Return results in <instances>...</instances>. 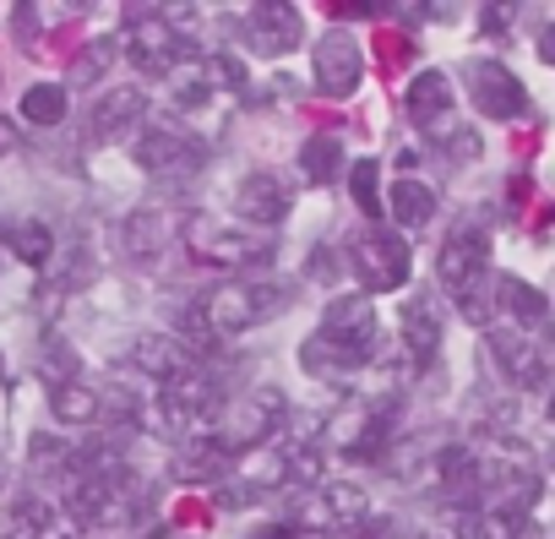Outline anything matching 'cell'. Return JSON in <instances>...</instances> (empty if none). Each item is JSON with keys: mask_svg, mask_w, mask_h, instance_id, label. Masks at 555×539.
<instances>
[{"mask_svg": "<svg viewBox=\"0 0 555 539\" xmlns=\"http://www.w3.org/2000/svg\"><path fill=\"white\" fill-rule=\"evenodd\" d=\"M376 355V306L371 295H338L322 311V328L300 344V365L322 382H344L365 371Z\"/></svg>", "mask_w": 555, "mask_h": 539, "instance_id": "cell-1", "label": "cell"}, {"mask_svg": "<svg viewBox=\"0 0 555 539\" xmlns=\"http://www.w3.org/2000/svg\"><path fill=\"white\" fill-rule=\"evenodd\" d=\"M436 279H441V290L457 300V311H463L468 322H485V317H490V311H485L490 234H485V229H474V223L452 229V234H447V245L436 251Z\"/></svg>", "mask_w": 555, "mask_h": 539, "instance_id": "cell-2", "label": "cell"}, {"mask_svg": "<svg viewBox=\"0 0 555 539\" xmlns=\"http://www.w3.org/2000/svg\"><path fill=\"white\" fill-rule=\"evenodd\" d=\"M289 300H295L289 284H278V279H267V273H250V279L218 284V290L202 300V311H207V328H212L218 338H234V333H245V328L278 317Z\"/></svg>", "mask_w": 555, "mask_h": 539, "instance_id": "cell-3", "label": "cell"}, {"mask_svg": "<svg viewBox=\"0 0 555 539\" xmlns=\"http://www.w3.org/2000/svg\"><path fill=\"white\" fill-rule=\"evenodd\" d=\"M403 110H409V120H414L436 147H447L452 158H479V137L457 120V99H452L447 72H420V77L409 82V93H403Z\"/></svg>", "mask_w": 555, "mask_h": 539, "instance_id": "cell-4", "label": "cell"}, {"mask_svg": "<svg viewBox=\"0 0 555 539\" xmlns=\"http://www.w3.org/2000/svg\"><path fill=\"white\" fill-rule=\"evenodd\" d=\"M180 240H185V251H191L196 261H207V267H234V273H245V279H250V267H267L272 251H278V240H272L267 229L212 223V218H191V223L180 229Z\"/></svg>", "mask_w": 555, "mask_h": 539, "instance_id": "cell-5", "label": "cell"}, {"mask_svg": "<svg viewBox=\"0 0 555 539\" xmlns=\"http://www.w3.org/2000/svg\"><path fill=\"white\" fill-rule=\"evenodd\" d=\"M126 55L147 77H175L185 61H196V44L169 23V12H137L126 23Z\"/></svg>", "mask_w": 555, "mask_h": 539, "instance_id": "cell-6", "label": "cell"}, {"mask_svg": "<svg viewBox=\"0 0 555 539\" xmlns=\"http://www.w3.org/2000/svg\"><path fill=\"white\" fill-rule=\"evenodd\" d=\"M278 425H284V393L261 387V393H245V398L223 403V420H218V431H212V447L234 458V452L267 447Z\"/></svg>", "mask_w": 555, "mask_h": 539, "instance_id": "cell-7", "label": "cell"}, {"mask_svg": "<svg viewBox=\"0 0 555 539\" xmlns=\"http://www.w3.org/2000/svg\"><path fill=\"white\" fill-rule=\"evenodd\" d=\"M349 267H354V279L365 284V295H392V290L409 284V245H403V234L360 229L349 240Z\"/></svg>", "mask_w": 555, "mask_h": 539, "instance_id": "cell-8", "label": "cell"}, {"mask_svg": "<svg viewBox=\"0 0 555 539\" xmlns=\"http://www.w3.org/2000/svg\"><path fill=\"white\" fill-rule=\"evenodd\" d=\"M137 164L158 180H191V175L207 169V142L196 131H185V126L158 120V126H147L137 137Z\"/></svg>", "mask_w": 555, "mask_h": 539, "instance_id": "cell-9", "label": "cell"}, {"mask_svg": "<svg viewBox=\"0 0 555 539\" xmlns=\"http://www.w3.org/2000/svg\"><path fill=\"white\" fill-rule=\"evenodd\" d=\"M463 77H468V93H474V110H479V115H490V120H517V115H528V88L517 82L512 66L479 55V61L463 66Z\"/></svg>", "mask_w": 555, "mask_h": 539, "instance_id": "cell-10", "label": "cell"}, {"mask_svg": "<svg viewBox=\"0 0 555 539\" xmlns=\"http://www.w3.org/2000/svg\"><path fill=\"white\" fill-rule=\"evenodd\" d=\"M0 539H82V528H77V517L61 501L28 490V496L12 501L7 523H0Z\"/></svg>", "mask_w": 555, "mask_h": 539, "instance_id": "cell-11", "label": "cell"}, {"mask_svg": "<svg viewBox=\"0 0 555 539\" xmlns=\"http://www.w3.org/2000/svg\"><path fill=\"white\" fill-rule=\"evenodd\" d=\"M240 34H245V44H250L256 55H289V50H300V39H306V17H300V7L272 0V7H250V12L240 17Z\"/></svg>", "mask_w": 555, "mask_h": 539, "instance_id": "cell-12", "label": "cell"}, {"mask_svg": "<svg viewBox=\"0 0 555 539\" xmlns=\"http://www.w3.org/2000/svg\"><path fill=\"white\" fill-rule=\"evenodd\" d=\"M311 61H317V88H322L327 99H349V93L360 88V77H365V55H360V44H354L344 28H333V34L311 50Z\"/></svg>", "mask_w": 555, "mask_h": 539, "instance_id": "cell-13", "label": "cell"}, {"mask_svg": "<svg viewBox=\"0 0 555 539\" xmlns=\"http://www.w3.org/2000/svg\"><path fill=\"white\" fill-rule=\"evenodd\" d=\"M131 360H137L158 387H175V382H185L191 371H202V355H196L185 338H169V333H142V338L131 344Z\"/></svg>", "mask_w": 555, "mask_h": 539, "instance_id": "cell-14", "label": "cell"}, {"mask_svg": "<svg viewBox=\"0 0 555 539\" xmlns=\"http://www.w3.org/2000/svg\"><path fill=\"white\" fill-rule=\"evenodd\" d=\"M485 344H490L495 365H501L517 387H544V382H550V355H539V349L522 338V328H490Z\"/></svg>", "mask_w": 555, "mask_h": 539, "instance_id": "cell-15", "label": "cell"}, {"mask_svg": "<svg viewBox=\"0 0 555 539\" xmlns=\"http://www.w3.org/2000/svg\"><path fill=\"white\" fill-rule=\"evenodd\" d=\"M371 506H365V490L360 485H311V496L300 501V523L306 528H349L360 523Z\"/></svg>", "mask_w": 555, "mask_h": 539, "instance_id": "cell-16", "label": "cell"}, {"mask_svg": "<svg viewBox=\"0 0 555 539\" xmlns=\"http://www.w3.org/2000/svg\"><path fill=\"white\" fill-rule=\"evenodd\" d=\"M234 207H240V218H245L250 229H267V234H272V223H284V213H289V191H284V180H278V175L256 169V175L240 180Z\"/></svg>", "mask_w": 555, "mask_h": 539, "instance_id": "cell-17", "label": "cell"}, {"mask_svg": "<svg viewBox=\"0 0 555 539\" xmlns=\"http://www.w3.org/2000/svg\"><path fill=\"white\" fill-rule=\"evenodd\" d=\"M147 115V93L142 88H109L99 104H93V115H88V131L99 137V142H120L137 120Z\"/></svg>", "mask_w": 555, "mask_h": 539, "instance_id": "cell-18", "label": "cell"}, {"mask_svg": "<svg viewBox=\"0 0 555 539\" xmlns=\"http://www.w3.org/2000/svg\"><path fill=\"white\" fill-rule=\"evenodd\" d=\"M120 251L142 267H153L164 251H169V218L164 207H137L126 223H120Z\"/></svg>", "mask_w": 555, "mask_h": 539, "instance_id": "cell-19", "label": "cell"}, {"mask_svg": "<svg viewBox=\"0 0 555 539\" xmlns=\"http://www.w3.org/2000/svg\"><path fill=\"white\" fill-rule=\"evenodd\" d=\"M403 344H409V355L420 365L436 360V349H441V311L430 306V295H414L403 306Z\"/></svg>", "mask_w": 555, "mask_h": 539, "instance_id": "cell-20", "label": "cell"}, {"mask_svg": "<svg viewBox=\"0 0 555 539\" xmlns=\"http://www.w3.org/2000/svg\"><path fill=\"white\" fill-rule=\"evenodd\" d=\"M387 207H392V223L420 229V223H430V218H436V191H430L425 180L403 175V180H392V185H387Z\"/></svg>", "mask_w": 555, "mask_h": 539, "instance_id": "cell-21", "label": "cell"}, {"mask_svg": "<svg viewBox=\"0 0 555 539\" xmlns=\"http://www.w3.org/2000/svg\"><path fill=\"white\" fill-rule=\"evenodd\" d=\"M495 300H501V311L517 328H544V317H550V300L533 284H522V279H495Z\"/></svg>", "mask_w": 555, "mask_h": 539, "instance_id": "cell-22", "label": "cell"}, {"mask_svg": "<svg viewBox=\"0 0 555 539\" xmlns=\"http://www.w3.org/2000/svg\"><path fill=\"white\" fill-rule=\"evenodd\" d=\"M50 409H55V420H66V425H93V420H104V393H93V387H82V382H55Z\"/></svg>", "mask_w": 555, "mask_h": 539, "instance_id": "cell-23", "label": "cell"}, {"mask_svg": "<svg viewBox=\"0 0 555 539\" xmlns=\"http://www.w3.org/2000/svg\"><path fill=\"white\" fill-rule=\"evenodd\" d=\"M338 164H344V142H338L333 131H322V137L300 142V175H306L311 185H327V180H338Z\"/></svg>", "mask_w": 555, "mask_h": 539, "instance_id": "cell-24", "label": "cell"}, {"mask_svg": "<svg viewBox=\"0 0 555 539\" xmlns=\"http://www.w3.org/2000/svg\"><path fill=\"white\" fill-rule=\"evenodd\" d=\"M23 120H28V126H61V120H66V88L34 82V88L23 93Z\"/></svg>", "mask_w": 555, "mask_h": 539, "instance_id": "cell-25", "label": "cell"}, {"mask_svg": "<svg viewBox=\"0 0 555 539\" xmlns=\"http://www.w3.org/2000/svg\"><path fill=\"white\" fill-rule=\"evenodd\" d=\"M7 245L17 251L23 267H44V261L55 256V234H50L44 223H17V229L7 234Z\"/></svg>", "mask_w": 555, "mask_h": 539, "instance_id": "cell-26", "label": "cell"}, {"mask_svg": "<svg viewBox=\"0 0 555 539\" xmlns=\"http://www.w3.org/2000/svg\"><path fill=\"white\" fill-rule=\"evenodd\" d=\"M376 180H382L376 158H360V164L349 169V191H354V202H360V213H365V218H382V207H387V202H382V185H376Z\"/></svg>", "mask_w": 555, "mask_h": 539, "instance_id": "cell-27", "label": "cell"}, {"mask_svg": "<svg viewBox=\"0 0 555 539\" xmlns=\"http://www.w3.org/2000/svg\"><path fill=\"white\" fill-rule=\"evenodd\" d=\"M463 539H522V517L506 512V506H485Z\"/></svg>", "mask_w": 555, "mask_h": 539, "instance_id": "cell-28", "label": "cell"}, {"mask_svg": "<svg viewBox=\"0 0 555 539\" xmlns=\"http://www.w3.org/2000/svg\"><path fill=\"white\" fill-rule=\"evenodd\" d=\"M333 539H403V523L398 517H360V523H349V528H338Z\"/></svg>", "mask_w": 555, "mask_h": 539, "instance_id": "cell-29", "label": "cell"}, {"mask_svg": "<svg viewBox=\"0 0 555 539\" xmlns=\"http://www.w3.org/2000/svg\"><path fill=\"white\" fill-rule=\"evenodd\" d=\"M109 55H115V44H93V55H88V61H77V82H93V77L109 66Z\"/></svg>", "mask_w": 555, "mask_h": 539, "instance_id": "cell-30", "label": "cell"}, {"mask_svg": "<svg viewBox=\"0 0 555 539\" xmlns=\"http://www.w3.org/2000/svg\"><path fill=\"white\" fill-rule=\"evenodd\" d=\"M245 539H300V528H289V523H261V528L245 534Z\"/></svg>", "mask_w": 555, "mask_h": 539, "instance_id": "cell-31", "label": "cell"}, {"mask_svg": "<svg viewBox=\"0 0 555 539\" xmlns=\"http://www.w3.org/2000/svg\"><path fill=\"white\" fill-rule=\"evenodd\" d=\"M539 61H544V66H555V23H544V28H539Z\"/></svg>", "mask_w": 555, "mask_h": 539, "instance_id": "cell-32", "label": "cell"}, {"mask_svg": "<svg viewBox=\"0 0 555 539\" xmlns=\"http://www.w3.org/2000/svg\"><path fill=\"white\" fill-rule=\"evenodd\" d=\"M12 142H17V126H12V120H7V115H0V153H7V147H12Z\"/></svg>", "mask_w": 555, "mask_h": 539, "instance_id": "cell-33", "label": "cell"}, {"mask_svg": "<svg viewBox=\"0 0 555 539\" xmlns=\"http://www.w3.org/2000/svg\"><path fill=\"white\" fill-rule=\"evenodd\" d=\"M550 425H555V393H550Z\"/></svg>", "mask_w": 555, "mask_h": 539, "instance_id": "cell-34", "label": "cell"}]
</instances>
